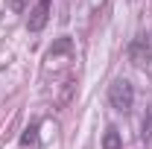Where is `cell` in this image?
Instances as JSON below:
<instances>
[{
	"instance_id": "obj_3",
	"label": "cell",
	"mask_w": 152,
	"mask_h": 149,
	"mask_svg": "<svg viewBox=\"0 0 152 149\" xmlns=\"http://www.w3.org/2000/svg\"><path fill=\"white\" fill-rule=\"evenodd\" d=\"M50 3H53V0H38V6L29 12V29H32V32H41V29H44V23L50 18Z\"/></svg>"
},
{
	"instance_id": "obj_6",
	"label": "cell",
	"mask_w": 152,
	"mask_h": 149,
	"mask_svg": "<svg viewBox=\"0 0 152 149\" xmlns=\"http://www.w3.org/2000/svg\"><path fill=\"white\" fill-rule=\"evenodd\" d=\"M143 140H152V108L146 114V120H143Z\"/></svg>"
},
{
	"instance_id": "obj_4",
	"label": "cell",
	"mask_w": 152,
	"mask_h": 149,
	"mask_svg": "<svg viewBox=\"0 0 152 149\" xmlns=\"http://www.w3.org/2000/svg\"><path fill=\"white\" fill-rule=\"evenodd\" d=\"M102 149H123V140H120V131L108 126L105 134H102Z\"/></svg>"
},
{
	"instance_id": "obj_2",
	"label": "cell",
	"mask_w": 152,
	"mask_h": 149,
	"mask_svg": "<svg viewBox=\"0 0 152 149\" xmlns=\"http://www.w3.org/2000/svg\"><path fill=\"white\" fill-rule=\"evenodd\" d=\"M149 56H152L149 41H146L143 35H137V38L132 41V47H129V58H132V64L140 67V64H146V61H149Z\"/></svg>"
},
{
	"instance_id": "obj_1",
	"label": "cell",
	"mask_w": 152,
	"mask_h": 149,
	"mask_svg": "<svg viewBox=\"0 0 152 149\" xmlns=\"http://www.w3.org/2000/svg\"><path fill=\"white\" fill-rule=\"evenodd\" d=\"M108 102H111V108L117 111H129L134 105V88L129 79H114L111 85H108Z\"/></svg>"
},
{
	"instance_id": "obj_5",
	"label": "cell",
	"mask_w": 152,
	"mask_h": 149,
	"mask_svg": "<svg viewBox=\"0 0 152 149\" xmlns=\"http://www.w3.org/2000/svg\"><path fill=\"white\" fill-rule=\"evenodd\" d=\"M38 143V123H32V126H26V131L20 134V146H35Z\"/></svg>"
}]
</instances>
